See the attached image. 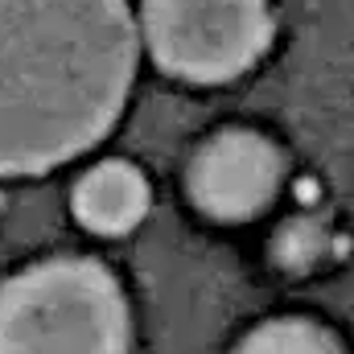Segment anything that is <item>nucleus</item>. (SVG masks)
<instances>
[{
	"mask_svg": "<svg viewBox=\"0 0 354 354\" xmlns=\"http://www.w3.org/2000/svg\"><path fill=\"white\" fill-rule=\"evenodd\" d=\"M136 79L128 0H0V177L99 145Z\"/></svg>",
	"mask_w": 354,
	"mask_h": 354,
	"instance_id": "obj_1",
	"label": "nucleus"
},
{
	"mask_svg": "<svg viewBox=\"0 0 354 354\" xmlns=\"http://www.w3.org/2000/svg\"><path fill=\"white\" fill-rule=\"evenodd\" d=\"M120 280L83 256L33 264L0 284V354H128Z\"/></svg>",
	"mask_w": 354,
	"mask_h": 354,
	"instance_id": "obj_2",
	"label": "nucleus"
},
{
	"mask_svg": "<svg viewBox=\"0 0 354 354\" xmlns=\"http://www.w3.org/2000/svg\"><path fill=\"white\" fill-rule=\"evenodd\" d=\"M145 41L185 83H227L272 41L268 0H145Z\"/></svg>",
	"mask_w": 354,
	"mask_h": 354,
	"instance_id": "obj_3",
	"label": "nucleus"
},
{
	"mask_svg": "<svg viewBox=\"0 0 354 354\" xmlns=\"http://www.w3.org/2000/svg\"><path fill=\"white\" fill-rule=\"evenodd\" d=\"M280 177H284V157L268 136L252 128H227L194 153L189 194L202 214L218 223H243L256 218L276 198Z\"/></svg>",
	"mask_w": 354,
	"mask_h": 354,
	"instance_id": "obj_4",
	"label": "nucleus"
},
{
	"mask_svg": "<svg viewBox=\"0 0 354 354\" xmlns=\"http://www.w3.org/2000/svg\"><path fill=\"white\" fill-rule=\"evenodd\" d=\"M149 214V181L128 161H99L75 185V218L95 235H124Z\"/></svg>",
	"mask_w": 354,
	"mask_h": 354,
	"instance_id": "obj_5",
	"label": "nucleus"
},
{
	"mask_svg": "<svg viewBox=\"0 0 354 354\" xmlns=\"http://www.w3.org/2000/svg\"><path fill=\"white\" fill-rule=\"evenodd\" d=\"M235 354H346L342 342L309 317H276L256 326Z\"/></svg>",
	"mask_w": 354,
	"mask_h": 354,
	"instance_id": "obj_6",
	"label": "nucleus"
}]
</instances>
